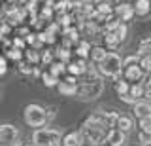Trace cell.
Instances as JSON below:
<instances>
[{
	"instance_id": "obj_12",
	"label": "cell",
	"mask_w": 151,
	"mask_h": 146,
	"mask_svg": "<svg viewBox=\"0 0 151 146\" xmlns=\"http://www.w3.org/2000/svg\"><path fill=\"white\" fill-rule=\"evenodd\" d=\"M102 46L106 51H117L121 48V40L115 36V32H102Z\"/></svg>"
},
{
	"instance_id": "obj_11",
	"label": "cell",
	"mask_w": 151,
	"mask_h": 146,
	"mask_svg": "<svg viewBox=\"0 0 151 146\" xmlns=\"http://www.w3.org/2000/svg\"><path fill=\"white\" fill-rule=\"evenodd\" d=\"M91 48H93V44H91L89 40L79 38V40L74 44V53H76V57H78V59H85V61H89V53H91Z\"/></svg>"
},
{
	"instance_id": "obj_19",
	"label": "cell",
	"mask_w": 151,
	"mask_h": 146,
	"mask_svg": "<svg viewBox=\"0 0 151 146\" xmlns=\"http://www.w3.org/2000/svg\"><path fill=\"white\" fill-rule=\"evenodd\" d=\"M113 89H115L117 95H125V93H129L130 84L127 82L123 76H117V78H113Z\"/></svg>"
},
{
	"instance_id": "obj_23",
	"label": "cell",
	"mask_w": 151,
	"mask_h": 146,
	"mask_svg": "<svg viewBox=\"0 0 151 146\" xmlns=\"http://www.w3.org/2000/svg\"><path fill=\"white\" fill-rule=\"evenodd\" d=\"M55 59L60 61V63H70V61H72V49L59 46V48L55 49Z\"/></svg>"
},
{
	"instance_id": "obj_37",
	"label": "cell",
	"mask_w": 151,
	"mask_h": 146,
	"mask_svg": "<svg viewBox=\"0 0 151 146\" xmlns=\"http://www.w3.org/2000/svg\"><path fill=\"white\" fill-rule=\"evenodd\" d=\"M149 146H151V144H149Z\"/></svg>"
},
{
	"instance_id": "obj_25",
	"label": "cell",
	"mask_w": 151,
	"mask_h": 146,
	"mask_svg": "<svg viewBox=\"0 0 151 146\" xmlns=\"http://www.w3.org/2000/svg\"><path fill=\"white\" fill-rule=\"evenodd\" d=\"M40 78H42V82H44L45 87H57V84H59V80H57L53 74L49 72V70H42Z\"/></svg>"
},
{
	"instance_id": "obj_35",
	"label": "cell",
	"mask_w": 151,
	"mask_h": 146,
	"mask_svg": "<svg viewBox=\"0 0 151 146\" xmlns=\"http://www.w3.org/2000/svg\"><path fill=\"white\" fill-rule=\"evenodd\" d=\"M119 99H121L123 102H125V105H134V102H136L134 99H132V97L129 95V93H125V95H119Z\"/></svg>"
},
{
	"instance_id": "obj_14",
	"label": "cell",
	"mask_w": 151,
	"mask_h": 146,
	"mask_svg": "<svg viewBox=\"0 0 151 146\" xmlns=\"http://www.w3.org/2000/svg\"><path fill=\"white\" fill-rule=\"evenodd\" d=\"M60 146H83V139H81V135H79V131H72V133L63 135Z\"/></svg>"
},
{
	"instance_id": "obj_5",
	"label": "cell",
	"mask_w": 151,
	"mask_h": 146,
	"mask_svg": "<svg viewBox=\"0 0 151 146\" xmlns=\"http://www.w3.org/2000/svg\"><path fill=\"white\" fill-rule=\"evenodd\" d=\"M19 140V129L13 123L0 125V146H15Z\"/></svg>"
},
{
	"instance_id": "obj_28",
	"label": "cell",
	"mask_w": 151,
	"mask_h": 146,
	"mask_svg": "<svg viewBox=\"0 0 151 146\" xmlns=\"http://www.w3.org/2000/svg\"><path fill=\"white\" fill-rule=\"evenodd\" d=\"M138 65L144 70V74H151V55H140Z\"/></svg>"
},
{
	"instance_id": "obj_6",
	"label": "cell",
	"mask_w": 151,
	"mask_h": 146,
	"mask_svg": "<svg viewBox=\"0 0 151 146\" xmlns=\"http://www.w3.org/2000/svg\"><path fill=\"white\" fill-rule=\"evenodd\" d=\"M121 76L127 80L129 84H140L144 80V70L140 68L138 63H123V68H121Z\"/></svg>"
},
{
	"instance_id": "obj_27",
	"label": "cell",
	"mask_w": 151,
	"mask_h": 146,
	"mask_svg": "<svg viewBox=\"0 0 151 146\" xmlns=\"http://www.w3.org/2000/svg\"><path fill=\"white\" fill-rule=\"evenodd\" d=\"M6 59H12V61H23V51L17 49V48H6V53H4Z\"/></svg>"
},
{
	"instance_id": "obj_8",
	"label": "cell",
	"mask_w": 151,
	"mask_h": 146,
	"mask_svg": "<svg viewBox=\"0 0 151 146\" xmlns=\"http://www.w3.org/2000/svg\"><path fill=\"white\" fill-rule=\"evenodd\" d=\"M89 67V61H85V59H72L70 63H66V74H70V76H76V78H81L83 74H85V70H87Z\"/></svg>"
},
{
	"instance_id": "obj_2",
	"label": "cell",
	"mask_w": 151,
	"mask_h": 146,
	"mask_svg": "<svg viewBox=\"0 0 151 146\" xmlns=\"http://www.w3.org/2000/svg\"><path fill=\"white\" fill-rule=\"evenodd\" d=\"M98 74L106 78H117L121 76V68H123V57L117 51H110V53L104 57V61L100 65H96Z\"/></svg>"
},
{
	"instance_id": "obj_7",
	"label": "cell",
	"mask_w": 151,
	"mask_h": 146,
	"mask_svg": "<svg viewBox=\"0 0 151 146\" xmlns=\"http://www.w3.org/2000/svg\"><path fill=\"white\" fill-rule=\"evenodd\" d=\"M113 13H115V17L121 23H127V25L134 19V8H132V4L129 0H119L115 4V8H113Z\"/></svg>"
},
{
	"instance_id": "obj_29",
	"label": "cell",
	"mask_w": 151,
	"mask_h": 146,
	"mask_svg": "<svg viewBox=\"0 0 151 146\" xmlns=\"http://www.w3.org/2000/svg\"><path fill=\"white\" fill-rule=\"evenodd\" d=\"M113 32H115V36L121 40V44H123V42L127 40V36H129V25H127V23H119V27H117Z\"/></svg>"
},
{
	"instance_id": "obj_4",
	"label": "cell",
	"mask_w": 151,
	"mask_h": 146,
	"mask_svg": "<svg viewBox=\"0 0 151 146\" xmlns=\"http://www.w3.org/2000/svg\"><path fill=\"white\" fill-rule=\"evenodd\" d=\"M104 91V82L94 80V82H78V91L76 97L79 101H94L96 97H100V93Z\"/></svg>"
},
{
	"instance_id": "obj_13",
	"label": "cell",
	"mask_w": 151,
	"mask_h": 146,
	"mask_svg": "<svg viewBox=\"0 0 151 146\" xmlns=\"http://www.w3.org/2000/svg\"><path fill=\"white\" fill-rule=\"evenodd\" d=\"M108 53H110V51H106L104 46H93L91 53H89V63H93L94 67H96V65H100L104 61V57H106Z\"/></svg>"
},
{
	"instance_id": "obj_31",
	"label": "cell",
	"mask_w": 151,
	"mask_h": 146,
	"mask_svg": "<svg viewBox=\"0 0 151 146\" xmlns=\"http://www.w3.org/2000/svg\"><path fill=\"white\" fill-rule=\"evenodd\" d=\"M17 70L21 74H25V76H30V74H32V65L27 63V61H19V63H17Z\"/></svg>"
},
{
	"instance_id": "obj_33",
	"label": "cell",
	"mask_w": 151,
	"mask_h": 146,
	"mask_svg": "<svg viewBox=\"0 0 151 146\" xmlns=\"http://www.w3.org/2000/svg\"><path fill=\"white\" fill-rule=\"evenodd\" d=\"M6 72H8V59L4 55H0V76H4Z\"/></svg>"
},
{
	"instance_id": "obj_32",
	"label": "cell",
	"mask_w": 151,
	"mask_h": 146,
	"mask_svg": "<svg viewBox=\"0 0 151 146\" xmlns=\"http://www.w3.org/2000/svg\"><path fill=\"white\" fill-rule=\"evenodd\" d=\"M138 139H140V142H142V146H149L151 144V135H145V133H138Z\"/></svg>"
},
{
	"instance_id": "obj_17",
	"label": "cell",
	"mask_w": 151,
	"mask_h": 146,
	"mask_svg": "<svg viewBox=\"0 0 151 146\" xmlns=\"http://www.w3.org/2000/svg\"><path fill=\"white\" fill-rule=\"evenodd\" d=\"M23 59L27 63H30L32 67H38L40 65V49H34V48H27L23 51Z\"/></svg>"
},
{
	"instance_id": "obj_22",
	"label": "cell",
	"mask_w": 151,
	"mask_h": 146,
	"mask_svg": "<svg viewBox=\"0 0 151 146\" xmlns=\"http://www.w3.org/2000/svg\"><path fill=\"white\" fill-rule=\"evenodd\" d=\"M129 95L134 99V101H142V99H145V87L142 86V84H130Z\"/></svg>"
},
{
	"instance_id": "obj_26",
	"label": "cell",
	"mask_w": 151,
	"mask_h": 146,
	"mask_svg": "<svg viewBox=\"0 0 151 146\" xmlns=\"http://www.w3.org/2000/svg\"><path fill=\"white\" fill-rule=\"evenodd\" d=\"M138 55H151V36H145V38L140 40Z\"/></svg>"
},
{
	"instance_id": "obj_16",
	"label": "cell",
	"mask_w": 151,
	"mask_h": 146,
	"mask_svg": "<svg viewBox=\"0 0 151 146\" xmlns=\"http://www.w3.org/2000/svg\"><path fill=\"white\" fill-rule=\"evenodd\" d=\"M115 127L121 131V133H125V135H129L132 129H134V120H132L130 116H119V120H117V123Z\"/></svg>"
},
{
	"instance_id": "obj_30",
	"label": "cell",
	"mask_w": 151,
	"mask_h": 146,
	"mask_svg": "<svg viewBox=\"0 0 151 146\" xmlns=\"http://www.w3.org/2000/svg\"><path fill=\"white\" fill-rule=\"evenodd\" d=\"M138 127H140V131H142V133H145V135H151V116L138 120Z\"/></svg>"
},
{
	"instance_id": "obj_36",
	"label": "cell",
	"mask_w": 151,
	"mask_h": 146,
	"mask_svg": "<svg viewBox=\"0 0 151 146\" xmlns=\"http://www.w3.org/2000/svg\"><path fill=\"white\" fill-rule=\"evenodd\" d=\"M2 2H4V0H0V4H2Z\"/></svg>"
},
{
	"instance_id": "obj_24",
	"label": "cell",
	"mask_w": 151,
	"mask_h": 146,
	"mask_svg": "<svg viewBox=\"0 0 151 146\" xmlns=\"http://www.w3.org/2000/svg\"><path fill=\"white\" fill-rule=\"evenodd\" d=\"M53 61H55V51L51 49V48H45L44 51H40V65H44V67H49Z\"/></svg>"
},
{
	"instance_id": "obj_20",
	"label": "cell",
	"mask_w": 151,
	"mask_h": 146,
	"mask_svg": "<svg viewBox=\"0 0 151 146\" xmlns=\"http://www.w3.org/2000/svg\"><path fill=\"white\" fill-rule=\"evenodd\" d=\"M57 89H59V93H60V95H64V97H76L78 86H72V84H66V82H63V80H59Z\"/></svg>"
},
{
	"instance_id": "obj_10",
	"label": "cell",
	"mask_w": 151,
	"mask_h": 146,
	"mask_svg": "<svg viewBox=\"0 0 151 146\" xmlns=\"http://www.w3.org/2000/svg\"><path fill=\"white\" fill-rule=\"evenodd\" d=\"M132 116H134L136 120H142V118L151 116V101H147V99L136 101L134 105H132Z\"/></svg>"
},
{
	"instance_id": "obj_18",
	"label": "cell",
	"mask_w": 151,
	"mask_h": 146,
	"mask_svg": "<svg viewBox=\"0 0 151 146\" xmlns=\"http://www.w3.org/2000/svg\"><path fill=\"white\" fill-rule=\"evenodd\" d=\"M47 70H49V72L53 74L57 80H60V78H63L64 74H66V63H60V61H57V59H55L53 63L49 65V68H47Z\"/></svg>"
},
{
	"instance_id": "obj_15",
	"label": "cell",
	"mask_w": 151,
	"mask_h": 146,
	"mask_svg": "<svg viewBox=\"0 0 151 146\" xmlns=\"http://www.w3.org/2000/svg\"><path fill=\"white\" fill-rule=\"evenodd\" d=\"M132 8H134V15L145 17V15H149V12H151V0H134Z\"/></svg>"
},
{
	"instance_id": "obj_21",
	"label": "cell",
	"mask_w": 151,
	"mask_h": 146,
	"mask_svg": "<svg viewBox=\"0 0 151 146\" xmlns=\"http://www.w3.org/2000/svg\"><path fill=\"white\" fill-rule=\"evenodd\" d=\"M94 12H96L98 15H102V17H110L111 13H113V6H111V2L104 0V2L94 4Z\"/></svg>"
},
{
	"instance_id": "obj_34",
	"label": "cell",
	"mask_w": 151,
	"mask_h": 146,
	"mask_svg": "<svg viewBox=\"0 0 151 146\" xmlns=\"http://www.w3.org/2000/svg\"><path fill=\"white\" fill-rule=\"evenodd\" d=\"M45 114H47V121H51L53 118L57 116V108L51 106V108H45Z\"/></svg>"
},
{
	"instance_id": "obj_3",
	"label": "cell",
	"mask_w": 151,
	"mask_h": 146,
	"mask_svg": "<svg viewBox=\"0 0 151 146\" xmlns=\"http://www.w3.org/2000/svg\"><path fill=\"white\" fill-rule=\"evenodd\" d=\"M23 118H25V123L28 127H34V129H40V127H45L47 123V114L45 108L32 102V105L25 106V112H23Z\"/></svg>"
},
{
	"instance_id": "obj_1",
	"label": "cell",
	"mask_w": 151,
	"mask_h": 146,
	"mask_svg": "<svg viewBox=\"0 0 151 146\" xmlns=\"http://www.w3.org/2000/svg\"><path fill=\"white\" fill-rule=\"evenodd\" d=\"M63 131L53 127H40L32 133V146H60Z\"/></svg>"
},
{
	"instance_id": "obj_9",
	"label": "cell",
	"mask_w": 151,
	"mask_h": 146,
	"mask_svg": "<svg viewBox=\"0 0 151 146\" xmlns=\"http://www.w3.org/2000/svg\"><path fill=\"white\" fill-rule=\"evenodd\" d=\"M125 142H127V135L121 133L117 127H111V129L106 131V140H104L106 146H123Z\"/></svg>"
}]
</instances>
